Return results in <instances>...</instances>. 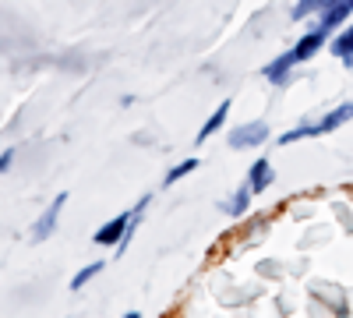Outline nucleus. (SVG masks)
<instances>
[{
  "instance_id": "f257e3e1",
  "label": "nucleus",
  "mask_w": 353,
  "mask_h": 318,
  "mask_svg": "<svg viewBox=\"0 0 353 318\" xmlns=\"http://www.w3.org/2000/svg\"><path fill=\"white\" fill-rule=\"evenodd\" d=\"M269 138V124L265 121H251V124H241L230 131V149H251V146H261V141Z\"/></svg>"
},
{
  "instance_id": "f03ea898",
  "label": "nucleus",
  "mask_w": 353,
  "mask_h": 318,
  "mask_svg": "<svg viewBox=\"0 0 353 318\" xmlns=\"http://www.w3.org/2000/svg\"><path fill=\"white\" fill-rule=\"evenodd\" d=\"M64 206H68V191H61L50 206H46V212L36 219V241H46V237H53V230H57V219H61V212H64Z\"/></svg>"
},
{
  "instance_id": "7ed1b4c3",
  "label": "nucleus",
  "mask_w": 353,
  "mask_h": 318,
  "mask_svg": "<svg viewBox=\"0 0 353 318\" xmlns=\"http://www.w3.org/2000/svg\"><path fill=\"white\" fill-rule=\"evenodd\" d=\"M131 219H134V212H121L117 219H110L106 226H99V230H96V244H103V248L121 244L124 234H128V226H131Z\"/></svg>"
},
{
  "instance_id": "20e7f679",
  "label": "nucleus",
  "mask_w": 353,
  "mask_h": 318,
  "mask_svg": "<svg viewBox=\"0 0 353 318\" xmlns=\"http://www.w3.org/2000/svg\"><path fill=\"white\" fill-rule=\"evenodd\" d=\"M293 64H297V53L293 50H286V53H279L272 64H265V78H269L272 85H286V78H290V71H293Z\"/></svg>"
},
{
  "instance_id": "39448f33",
  "label": "nucleus",
  "mask_w": 353,
  "mask_h": 318,
  "mask_svg": "<svg viewBox=\"0 0 353 318\" xmlns=\"http://www.w3.org/2000/svg\"><path fill=\"white\" fill-rule=\"evenodd\" d=\"M325 39H329V28H314V32H307L297 46H293V53H297V64H304V61H311V57L321 50V46H325Z\"/></svg>"
},
{
  "instance_id": "423d86ee",
  "label": "nucleus",
  "mask_w": 353,
  "mask_h": 318,
  "mask_svg": "<svg viewBox=\"0 0 353 318\" xmlns=\"http://www.w3.org/2000/svg\"><path fill=\"white\" fill-rule=\"evenodd\" d=\"M276 181V173H272V163L269 159H254V166L248 170V188L254 191V195H261L265 188H269Z\"/></svg>"
},
{
  "instance_id": "0eeeda50",
  "label": "nucleus",
  "mask_w": 353,
  "mask_h": 318,
  "mask_svg": "<svg viewBox=\"0 0 353 318\" xmlns=\"http://www.w3.org/2000/svg\"><path fill=\"white\" fill-rule=\"evenodd\" d=\"M346 14H350V4H346V0H329V4L318 11V25L332 32L336 25H343V21H346Z\"/></svg>"
},
{
  "instance_id": "6e6552de",
  "label": "nucleus",
  "mask_w": 353,
  "mask_h": 318,
  "mask_svg": "<svg viewBox=\"0 0 353 318\" xmlns=\"http://www.w3.org/2000/svg\"><path fill=\"white\" fill-rule=\"evenodd\" d=\"M226 117H230V99H223V103L216 106V113H212V117L205 121V128L198 131V141H205V138H212V135H216V131L223 128V121H226Z\"/></svg>"
},
{
  "instance_id": "1a4fd4ad",
  "label": "nucleus",
  "mask_w": 353,
  "mask_h": 318,
  "mask_svg": "<svg viewBox=\"0 0 353 318\" xmlns=\"http://www.w3.org/2000/svg\"><path fill=\"white\" fill-rule=\"evenodd\" d=\"M353 117V103H343V106H336L332 113H325V121H318L321 124V135H329V131H336L339 124H346Z\"/></svg>"
},
{
  "instance_id": "9d476101",
  "label": "nucleus",
  "mask_w": 353,
  "mask_h": 318,
  "mask_svg": "<svg viewBox=\"0 0 353 318\" xmlns=\"http://www.w3.org/2000/svg\"><path fill=\"white\" fill-rule=\"evenodd\" d=\"M251 195H254V191H251V188L244 184V188H241L237 195H233V198H230V206H226V201H223V209H226L230 216H244V212L251 209Z\"/></svg>"
},
{
  "instance_id": "9b49d317",
  "label": "nucleus",
  "mask_w": 353,
  "mask_h": 318,
  "mask_svg": "<svg viewBox=\"0 0 353 318\" xmlns=\"http://www.w3.org/2000/svg\"><path fill=\"white\" fill-rule=\"evenodd\" d=\"M332 53L339 57V61H350V57H353V25L332 39Z\"/></svg>"
},
{
  "instance_id": "f8f14e48",
  "label": "nucleus",
  "mask_w": 353,
  "mask_h": 318,
  "mask_svg": "<svg viewBox=\"0 0 353 318\" xmlns=\"http://www.w3.org/2000/svg\"><path fill=\"white\" fill-rule=\"evenodd\" d=\"M314 135H321V124H301V128L286 131V135L279 138V146H290V141H297V138H314Z\"/></svg>"
},
{
  "instance_id": "ddd939ff",
  "label": "nucleus",
  "mask_w": 353,
  "mask_h": 318,
  "mask_svg": "<svg viewBox=\"0 0 353 318\" xmlns=\"http://www.w3.org/2000/svg\"><path fill=\"white\" fill-rule=\"evenodd\" d=\"M191 170H198V159H184L181 166H173V170L166 173V177H163V188H170V184H176V181H181V177H188Z\"/></svg>"
},
{
  "instance_id": "4468645a",
  "label": "nucleus",
  "mask_w": 353,
  "mask_h": 318,
  "mask_svg": "<svg viewBox=\"0 0 353 318\" xmlns=\"http://www.w3.org/2000/svg\"><path fill=\"white\" fill-rule=\"evenodd\" d=\"M99 272H103V262H92V266H85V269H81V272H78V276L71 279V290H81V286H85L88 279H92V276H99Z\"/></svg>"
},
{
  "instance_id": "2eb2a0df",
  "label": "nucleus",
  "mask_w": 353,
  "mask_h": 318,
  "mask_svg": "<svg viewBox=\"0 0 353 318\" xmlns=\"http://www.w3.org/2000/svg\"><path fill=\"white\" fill-rule=\"evenodd\" d=\"M329 0H301L297 8H293V18H307V14H318L321 8H325Z\"/></svg>"
},
{
  "instance_id": "dca6fc26",
  "label": "nucleus",
  "mask_w": 353,
  "mask_h": 318,
  "mask_svg": "<svg viewBox=\"0 0 353 318\" xmlns=\"http://www.w3.org/2000/svg\"><path fill=\"white\" fill-rule=\"evenodd\" d=\"M11 159H14V149H4V152H0V173L11 166Z\"/></svg>"
},
{
  "instance_id": "f3484780",
  "label": "nucleus",
  "mask_w": 353,
  "mask_h": 318,
  "mask_svg": "<svg viewBox=\"0 0 353 318\" xmlns=\"http://www.w3.org/2000/svg\"><path fill=\"white\" fill-rule=\"evenodd\" d=\"M346 68H350V71H353V57H350V61H346Z\"/></svg>"
},
{
  "instance_id": "a211bd4d",
  "label": "nucleus",
  "mask_w": 353,
  "mask_h": 318,
  "mask_svg": "<svg viewBox=\"0 0 353 318\" xmlns=\"http://www.w3.org/2000/svg\"><path fill=\"white\" fill-rule=\"evenodd\" d=\"M346 4H350V11H353V0H346Z\"/></svg>"
}]
</instances>
